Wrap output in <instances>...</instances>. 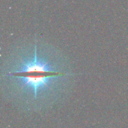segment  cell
I'll return each instance as SVG.
<instances>
[{
	"label": "cell",
	"instance_id": "obj_1",
	"mask_svg": "<svg viewBox=\"0 0 128 128\" xmlns=\"http://www.w3.org/2000/svg\"><path fill=\"white\" fill-rule=\"evenodd\" d=\"M79 74L67 56L36 37L15 44L1 66L0 82L7 101L26 111H41L64 100Z\"/></svg>",
	"mask_w": 128,
	"mask_h": 128
}]
</instances>
